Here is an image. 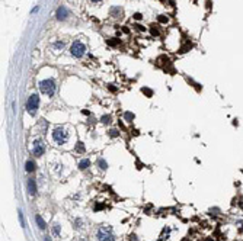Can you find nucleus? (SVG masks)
<instances>
[{
	"label": "nucleus",
	"mask_w": 243,
	"mask_h": 241,
	"mask_svg": "<svg viewBox=\"0 0 243 241\" xmlns=\"http://www.w3.org/2000/svg\"><path fill=\"white\" fill-rule=\"evenodd\" d=\"M52 139L57 145H64L69 141V132L66 131V128L63 126H57L52 131Z\"/></svg>",
	"instance_id": "obj_1"
},
{
	"label": "nucleus",
	"mask_w": 243,
	"mask_h": 241,
	"mask_svg": "<svg viewBox=\"0 0 243 241\" xmlns=\"http://www.w3.org/2000/svg\"><path fill=\"white\" fill-rule=\"evenodd\" d=\"M96 237H98V241H115L114 231H112V228L109 225H102L98 229Z\"/></svg>",
	"instance_id": "obj_2"
},
{
	"label": "nucleus",
	"mask_w": 243,
	"mask_h": 241,
	"mask_svg": "<svg viewBox=\"0 0 243 241\" xmlns=\"http://www.w3.org/2000/svg\"><path fill=\"white\" fill-rule=\"evenodd\" d=\"M39 90L44 95H47V96L51 97V96H54V93H55V82L52 79H45V80L39 82Z\"/></svg>",
	"instance_id": "obj_3"
},
{
	"label": "nucleus",
	"mask_w": 243,
	"mask_h": 241,
	"mask_svg": "<svg viewBox=\"0 0 243 241\" xmlns=\"http://www.w3.org/2000/svg\"><path fill=\"white\" fill-rule=\"evenodd\" d=\"M38 108H39V96L38 95H31L29 99H28V102H26V110H28V113L34 116L35 113H36V110H38Z\"/></svg>",
	"instance_id": "obj_4"
},
{
	"label": "nucleus",
	"mask_w": 243,
	"mask_h": 241,
	"mask_svg": "<svg viewBox=\"0 0 243 241\" xmlns=\"http://www.w3.org/2000/svg\"><path fill=\"white\" fill-rule=\"evenodd\" d=\"M85 52H86V47H85V44H83V42L76 41V42H73V44H71V47H70V54H71L73 57L80 58V57H83V55H85Z\"/></svg>",
	"instance_id": "obj_5"
},
{
	"label": "nucleus",
	"mask_w": 243,
	"mask_h": 241,
	"mask_svg": "<svg viewBox=\"0 0 243 241\" xmlns=\"http://www.w3.org/2000/svg\"><path fill=\"white\" fill-rule=\"evenodd\" d=\"M32 153L36 157H41V155L45 153V144L42 139H35L34 141V147H32Z\"/></svg>",
	"instance_id": "obj_6"
},
{
	"label": "nucleus",
	"mask_w": 243,
	"mask_h": 241,
	"mask_svg": "<svg viewBox=\"0 0 243 241\" xmlns=\"http://www.w3.org/2000/svg\"><path fill=\"white\" fill-rule=\"evenodd\" d=\"M69 15V12H67V9L64 7V6H61V7H58V10H57V19H60V20H64L66 17Z\"/></svg>",
	"instance_id": "obj_7"
},
{
	"label": "nucleus",
	"mask_w": 243,
	"mask_h": 241,
	"mask_svg": "<svg viewBox=\"0 0 243 241\" xmlns=\"http://www.w3.org/2000/svg\"><path fill=\"white\" fill-rule=\"evenodd\" d=\"M28 192H29V195H35L36 193V183H35L34 179L28 180Z\"/></svg>",
	"instance_id": "obj_8"
},
{
	"label": "nucleus",
	"mask_w": 243,
	"mask_h": 241,
	"mask_svg": "<svg viewBox=\"0 0 243 241\" xmlns=\"http://www.w3.org/2000/svg\"><path fill=\"white\" fill-rule=\"evenodd\" d=\"M25 170H26L28 173L35 172V163L32 161V160H28V161L25 163Z\"/></svg>",
	"instance_id": "obj_9"
},
{
	"label": "nucleus",
	"mask_w": 243,
	"mask_h": 241,
	"mask_svg": "<svg viewBox=\"0 0 243 241\" xmlns=\"http://www.w3.org/2000/svg\"><path fill=\"white\" fill-rule=\"evenodd\" d=\"M35 221H36V224L39 225V228H41V229H45V228H47V224L44 222V219H42V216H41V215H36V216H35Z\"/></svg>",
	"instance_id": "obj_10"
},
{
	"label": "nucleus",
	"mask_w": 243,
	"mask_h": 241,
	"mask_svg": "<svg viewBox=\"0 0 243 241\" xmlns=\"http://www.w3.org/2000/svg\"><path fill=\"white\" fill-rule=\"evenodd\" d=\"M89 166H90V160H89V158H83V160L79 163V169H80V170H85V169H87Z\"/></svg>",
	"instance_id": "obj_11"
},
{
	"label": "nucleus",
	"mask_w": 243,
	"mask_h": 241,
	"mask_svg": "<svg viewBox=\"0 0 243 241\" xmlns=\"http://www.w3.org/2000/svg\"><path fill=\"white\" fill-rule=\"evenodd\" d=\"M121 13H122V10L120 7H112L111 9V15L114 17H121Z\"/></svg>",
	"instance_id": "obj_12"
},
{
	"label": "nucleus",
	"mask_w": 243,
	"mask_h": 241,
	"mask_svg": "<svg viewBox=\"0 0 243 241\" xmlns=\"http://www.w3.org/2000/svg\"><path fill=\"white\" fill-rule=\"evenodd\" d=\"M52 234H54V237H60V225L58 224H54L52 225Z\"/></svg>",
	"instance_id": "obj_13"
},
{
	"label": "nucleus",
	"mask_w": 243,
	"mask_h": 241,
	"mask_svg": "<svg viewBox=\"0 0 243 241\" xmlns=\"http://www.w3.org/2000/svg\"><path fill=\"white\" fill-rule=\"evenodd\" d=\"M85 150H86V148H85V144L79 141V142L76 144V151H77V153H85Z\"/></svg>",
	"instance_id": "obj_14"
},
{
	"label": "nucleus",
	"mask_w": 243,
	"mask_h": 241,
	"mask_svg": "<svg viewBox=\"0 0 243 241\" xmlns=\"http://www.w3.org/2000/svg\"><path fill=\"white\" fill-rule=\"evenodd\" d=\"M98 166L101 167V170H106V169H108V163H106L105 160H102V158L98 160Z\"/></svg>",
	"instance_id": "obj_15"
},
{
	"label": "nucleus",
	"mask_w": 243,
	"mask_h": 241,
	"mask_svg": "<svg viewBox=\"0 0 243 241\" xmlns=\"http://www.w3.org/2000/svg\"><path fill=\"white\" fill-rule=\"evenodd\" d=\"M124 118H125V120H133L134 119V113H131V112H125V113H124Z\"/></svg>",
	"instance_id": "obj_16"
},
{
	"label": "nucleus",
	"mask_w": 243,
	"mask_h": 241,
	"mask_svg": "<svg viewBox=\"0 0 243 241\" xmlns=\"http://www.w3.org/2000/svg\"><path fill=\"white\" fill-rule=\"evenodd\" d=\"M118 135H120V132H118L117 129H111V131H109V137L115 138V137H118Z\"/></svg>",
	"instance_id": "obj_17"
},
{
	"label": "nucleus",
	"mask_w": 243,
	"mask_h": 241,
	"mask_svg": "<svg viewBox=\"0 0 243 241\" xmlns=\"http://www.w3.org/2000/svg\"><path fill=\"white\" fill-rule=\"evenodd\" d=\"M143 93H144V95H147V96H149V97H150V96H152V95H153V92H152V90H150V89H146V87H144V89H143Z\"/></svg>",
	"instance_id": "obj_18"
},
{
	"label": "nucleus",
	"mask_w": 243,
	"mask_h": 241,
	"mask_svg": "<svg viewBox=\"0 0 243 241\" xmlns=\"http://www.w3.org/2000/svg\"><path fill=\"white\" fill-rule=\"evenodd\" d=\"M168 20H169V19H168L166 16H163V15H160V16H159V22H160V23H166Z\"/></svg>",
	"instance_id": "obj_19"
},
{
	"label": "nucleus",
	"mask_w": 243,
	"mask_h": 241,
	"mask_svg": "<svg viewBox=\"0 0 243 241\" xmlns=\"http://www.w3.org/2000/svg\"><path fill=\"white\" fill-rule=\"evenodd\" d=\"M102 122H104V123H111V116H109V115H108V116H106V115L102 116Z\"/></svg>",
	"instance_id": "obj_20"
},
{
	"label": "nucleus",
	"mask_w": 243,
	"mask_h": 241,
	"mask_svg": "<svg viewBox=\"0 0 243 241\" xmlns=\"http://www.w3.org/2000/svg\"><path fill=\"white\" fill-rule=\"evenodd\" d=\"M17 214H19V221H20V225H22V227H25V222H23V215H22V211H19Z\"/></svg>",
	"instance_id": "obj_21"
},
{
	"label": "nucleus",
	"mask_w": 243,
	"mask_h": 241,
	"mask_svg": "<svg viewBox=\"0 0 243 241\" xmlns=\"http://www.w3.org/2000/svg\"><path fill=\"white\" fill-rule=\"evenodd\" d=\"M54 47H55L57 50H58V48H63V47H64V42H57V44H55Z\"/></svg>",
	"instance_id": "obj_22"
},
{
	"label": "nucleus",
	"mask_w": 243,
	"mask_h": 241,
	"mask_svg": "<svg viewBox=\"0 0 243 241\" xmlns=\"http://www.w3.org/2000/svg\"><path fill=\"white\" fill-rule=\"evenodd\" d=\"M134 17H136L137 20H140V19H141L143 16H141V13H136V15H134Z\"/></svg>",
	"instance_id": "obj_23"
},
{
	"label": "nucleus",
	"mask_w": 243,
	"mask_h": 241,
	"mask_svg": "<svg viewBox=\"0 0 243 241\" xmlns=\"http://www.w3.org/2000/svg\"><path fill=\"white\" fill-rule=\"evenodd\" d=\"M152 34H153V35H157V34H159V32H157V29H155V26L152 28Z\"/></svg>",
	"instance_id": "obj_24"
},
{
	"label": "nucleus",
	"mask_w": 243,
	"mask_h": 241,
	"mask_svg": "<svg viewBox=\"0 0 243 241\" xmlns=\"http://www.w3.org/2000/svg\"><path fill=\"white\" fill-rule=\"evenodd\" d=\"M130 241H137V238H136V235H133V237L130 238Z\"/></svg>",
	"instance_id": "obj_25"
},
{
	"label": "nucleus",
	"mask_w": 243,
	"mask_h": 241,
	"mask_svg": "<svg viewBox=\"0 0 243 241\" xmlns=\"http://www.w3.org/2000/svg\"><path fill=\"white\" fill-rule=\"evenodd\" d=\"M45 241H51L50 240V237H45Z\"/></svg>",
	"instance_id": "obj_26"
},
{
	"label": "nucleus",
	"mask_w": 243,
	"mask_h": 241,
	"mask_svg": "<svg viewBox=\"0 0 243 241\" xmlns=\"http://www.w3.org/2000/svg\"><path fill=\"white\" fill-rule=\"evenodd\" d=\"M92 1H101V0H92Z\"/></svg>",
	"instance_id": "obj_27"
},
{
	"label": "nucleus",
	"mask_w": 243,
	"mask_h": 241,
	"mask_svg": "<svg viewBox=\"0 0 243 241\" xmlns=\"http://www.w3.org/2000/svg\"><path fill=\"white\" fill-rule=\"evenodd\" d=\"M79 241H87V240H83V238H82V240H79Z\"/></svg>",
	"instance_id": "obj_28"
}]
</instances>
